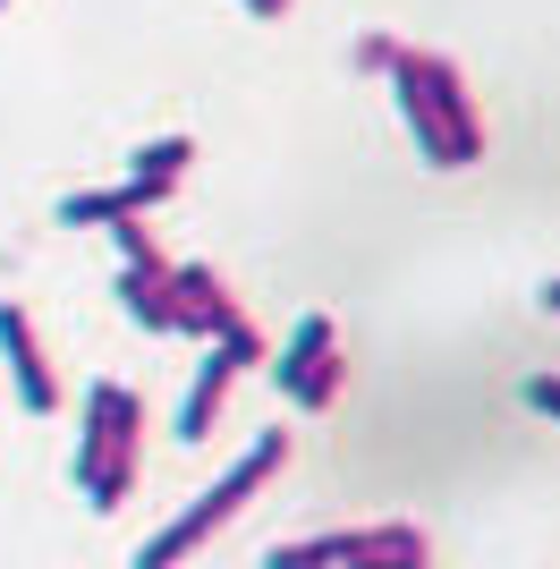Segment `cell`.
Here are the masks:
<instances>
[{
    "label": "cell",
    "instance_id": "11",
    "mask_svg": "<svg viewBox=\"0 0 560 569\" xmlns=\"http://www.w3.org/2000/svg\"><path fill=\"white\" fill-rule=\"evenodd\" d=\"M340 382H349V357L331 349V357H314V366L298 375V391H289V400H298V408H331V400H340Z\"/></svg>",
    "mask_w": 560,
    "mask_h": 569
},
{
    "label": "cell",
    "instance_id": "4",
    "mask_svg": "<svg viewBox=\"0 0 560 569\" xmlns=\"http://www.w3.org/2000/svg\"><path fill=\"white\" fill-rule=\"evenodd\" d=\"M0 357H9V375H18L26 417H60V375L43 366V340H34V323H26L18 298H0Z\"/></svg>",
    "mask_w": 560,
    "mask_h": 569
},
{
    "label": "cell",
    "instance_id": "6",
    "mask_svg": "<svg viewBox=\"0 0 560 569\" xmlns=\"http://www.w3.org/2000/svg\"><path fill=\"white\" fill-rule=\"evenodd\" d=\"M238 375H247V357L212 340V357L196 366V391H187V408H179V442H204V433H212V417H221V400H230Z\"/></svg>",
    "mask_w": 560,
    "mask_h": 569
},
{
    "label": "cell",
    "instance_id": "15",
    "mask_svg": "<svg viewBox=\"0 0 560 569\" xmlns=\"http://www.w3.org/2000/svg\"><path fill=\"white\" fill-rule=\"evenodd\" d=\"M527 408H536V417H552V408H560V382L536 375V382H527Z\"/></svg>",
    "mask_w": 560,
    "mask_h": 569
},
{
    "label": "cell",
    "instance_id": "16",
    "mask_svg": "<svg viewBox=\"0 0 560 569\" xmlns=\"http://www.w3.org/2000/svg\"><path fill=\"white\" fill-rule=\"evenodd\" d=\"M247 9H256V18H289V0H247Z\"/></svg>",
    "mask_w": 560,
    "mask_h": 569
},
{
    "label": "cell",
    "instance_id": "9",
    "mask_svg": "<svg viewBox=\"0 0 560 569\" xmlns=\"http://www.w3.org/2000/svg\"><path fill=\"white\" fill-rule=\"evenodd\" d=\"M187 162H196V144H187V137H153V144L137 153V170H128V179H137V188L162 204V196L179 188V170H187Z\"/></svg>",
    "mask_w": 560,
    "mask_h": 569
},
{
    "label": "cell",
    "instance_id": "17",
    "mask_svg": "<svg viewBox=\"0 0 560 569\" xmlns=\"http://www.w3.org/2000/svg\"><path fill=\"white\" fill-rule=\"evenodd\" d=\"M0 9H9V0H0Z\"/></svg>",
    "mask_w": 560,
    "mask_h": 569
},
{
    "label": "cell",
    "instance_id": "3",
    "mask_svg": "<svg viewBox=\"0 0 560 569\" xmlns=\"http://www.w3.org/2000/svg\"><path fill=\"white\" fill-rule=\"evenodd\" d=\"M111 451H144V408L128 382H93L86 391V442H77V493L93 485V468Z\"/></svg>",
    "mask_w": 560,
    "mask_h": 569
},
{
    "label": "cell",
    "instance_id": "12",
    "mask_svg": "<svg viewBox=\"0 0 560 569\" xmlns=\"http://www.w3.org/2000/svg\"><path fill=\"white\" fill-rule=\"evenodd\" d=\"M349 536V527H340ZM340 536H306V545H272L263 569H340Z\"/></svg>",
    "mask_w": 560,
    "mask_h": 569
},
{
    "label": "cell",
    "instance_id": "14",
    "mask_svg": "<svg viewBox=\"0 0 560 569\" xmlns=\"http://www.w3.org/2000/svg\"><path fill=\"white\" fill-rule=\"evenodd\" d=\"M349 60H357V69H373V77H391V60H399V43H391V34H366V43H357V51H349Z\"/></svg>",
    "mask_w": 560,
    "mask_h": 569
},
{
    "label": "cell",
    "instance_id": "13",
    "mask_svg": "<svg viewBox=\"0 0 560 569\" xmlns=\"http://www.w3.org/2000/svg\"><path fill=\"white\" fill-rule=\"evenodd\" d=\"M111 238H119V263H128V272H170V263H162V247H153V230H144V221H111Z\"/></svg>",
    "mask_w": 560,
    "mask_h": 569
},
{
    "label": "cell",
    "instance_id": "7",
    "mask_svg": "<svg viewBox=\"0 0 560 569\" xmlns=\"http://www.w3.org/2000/svg\"><path fill=\"white\" fill-rule=\"evenodd\" d=\"M153 213V196L137 188V179H119V188H77V196H60V221L69 230H111V221H144Z\"/></svg>",
    "mask_w": 560,
    "mask_h": 569
},
{
    "label": "cell",
    "instance_id": "5",
    "mask_svg": "<svg viewBox=\"0 0 560 569\" xmlns=\"http://www.w3.org/2000/svg\"><path fill=\"white\" fill-rule=\"evenodd\" d=\"M340 569H433V545H424L408 519L349 527V536H340Z\"/></svg>",
    "mask_w": 560,
    "mask_h": 569
},
{
    "label": "cell",
    "instance_id": "2",
    "mask_svg": "<svg viewBox=\"0 0 560 569\" xmlns=\"http://www.w3.org/2000/svg\"><path fill=\"white\" fill-rule=\"evenodd\" d=\"M280 459H289V433H263V442L238 459L221 485H204V493H196V510H187V519H170L162 536H144V545H137V569H179L187 552H204L212 536L247 510V493H263V485L280 476Z\"/></svg>",
    "mask_w": 560,
    "mask_h": 569
},
{
    "label": "cell",
    "instance_id": "10",
    "mask_svg": "<svg viewBox=\"0 0 560 569\" xmlns=\"http://www.w3.org/2000/svg\"><path fill=\"white\" fill-rule=\"evenodd\" d=\"M331 349H340V332H331V315H306L298 332H289V349H280L272 382H280V391H298V375L314 366V357H331Z\"/></svg>",
    "mask_w": 560,
    "mask_h": 569
},
{
    "label": "cell",
    "instance_id": "8",
    "mask_svg": "<svg viewBox=\"0 0 560 569\" xmlns=\"http://www.w3.org/2000/svg\"><path fill=\"white\" fill-rule=\"evenodd\" d=\"M119 307H128V323H144V332H179V307H170L162 272H128V263H119Z\"/></svg>",
    "mask_w": 560,
    "mask_h": 569
},
{
    "label": "cell",
    "instance_id": "1",
    "mask_svg": "<svg viewBox=\"0 0 560 569\" xmlns=\"http://www.w3.org/2000/svg\"><path fill=\"white\" fill-rule=\"evenodd\" d=\"M391 94H399V111H408V128H417V144H424V162H433V170H467L476 153H484L476 94H467V77L450 69L442 51H408V43H399Z\"/></svg>",
    "mask_w": 560,
    "mask_h": 569
}]
</instances>
